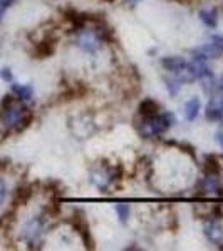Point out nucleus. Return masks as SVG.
Here are the masks:
<instances>
[{
    "label": "nucleus",
    "instance_id": "obj_1",
    "mask_svg": "<svg viewBox=\"0 0 223 251\" xmlns=\"http://www.w3.org/2000/svg\"><path fill=\"white\" fill-rule=\"evenodd\" d=\"M30 112L22 104L15 102L10 96L5 97L2 102V114H0V121L5 127L9 129H22L30 123Z\"/></svg>",
    "mask_w": 223,
    "mask_h": 251
},
{
    "label": "nucleus",
    "instance_id": "obj_2",
    "mask_svg": "<svg viewBox=\"0 0 223 251\" xmlns=\"http://www.w3.org/2000/svg\"><path fill=\"white\" fill-rule=\"evenodd\" d=\"M175 123L173 114H155L151 117H144L139 126V134L143 137H155L163 134Z\"/></svg>",
    "mask_w": 223,
    "mask_h": 251
},
{
    "label": "nucleus",
    "instance_id": "obj_3",
    "mask_svg": "<svg viewBox=\"0 0 223 251\" xmlns=\"http://www.w3.org/2000/svg\"><path fill=\"white\" fill-rule=\"evenodd\" d=\"M163 67L166 71H169L175 79H178L180 82H192V80L196 79L195 75V69L192 62H186L181 57H165L161 60Z\"/></svg>",
    "mask_w": 223,
    "mask_h": 251
},
{
    "label": "nucleus",
    "instance_id": "obj_4",
    "mask_svg": "<svg viewBox=\"0 0 223 251\" xmlns=\"http://www.w3.org/2000/svg\"><path fill=\"white\" fill-rule=\"evenodd\" d=\"M42 229H44V223L40 218H34V220H30L27 223L26 226H24L22 229V238L26 240L27 243H35L39 241L40 234H42Z\"/></svg>",
    "mask_w": 223,
    "mask_h": 251
},
{
    "label": "nucleus",
    "instance_id": "obj_5",
    "mask_svg": "<svg viewBox=\"0 0 223 251\" xmlns=\"http://www.w3.org/2000/svg\"><path fill=\"white\" fill-rule=\"evenodd\" d=\"M79 46L86 52H96L101 47V39L94 30H84L79 37Z\"/></svg>",
    "mask_w": 223,
    "mask_h": 251
},
{
    "label": "nucleus",
    "instance_id": "obj_6",
    "mask_svg": "<svg viewBox=\"0 0 223 251\" xmlns=\"http://www.w3.org/2000/svg\"><path fill=\"white\" fill-rule=\"evenodd\" d=\"M200 191L201 194H223V188L218 181V177H215V174H208L203 181L200 183Z\"/></svg>",
    "mask_w": 223,
    "mask_h": 251
},
{
    "label": "nucleus",
    "instance_id": "obj_7",
    "mask_svg": "<svg viewBox=\"0 0 223 251\" xmlns=\"http://www.w3.org/2000/svg\"><path fill=\"white\" fill-rule=\"evenodd\" d=\"M92 183H94L99 189H106L109 184L114 181L112 174L108 171V169H97V171H92Z\"/></svg>",
    "mask_w": 223,
    "mask_h": 251
},
{
    "label": "nucleus",
    "instance_id": "obj_8",
    "mask_svg": "<svg viewBox=\"0 0 223 251\" xmlns=\"http://www.w3.org/2000/svg\"><path fill=\"white\" fill-rule=\"evenodd\" d=\"M205 234L210 241L215 243V245H222L223 241V229L217 223H206L205 225Z\"/></svg>",
    "mask_w": 223,
    "mask_h": 251
},
{
    "label": "nucleus",
    "instance_id": "obj_9",
    "mask_svg": "<svg viewBox=\"0 0 223 251\" xmlns=\"http://www.w3.org/2000/svg\"><path fill=\"white\" fill-rule=\"evenodd\" d=\"M12 92L19 100H30L34 96V89L27 84H12Z\"/></svg>",
    "mask_w": 223,
    "mask_h": 251
},
{
    "label": "nucleus",
    "instance_id": "obj_10",
    "mask_svg": "<svg viewBox=\"0 0 223 251\" xmlns=\"http://www.w3.org/2000/svg\"><path fill=\"white\" fill-rule=\"evenodd\" d=\"M200 99L198 97H192V99L188 100V102L185 104V116L188 121H195L198 116V112H200Z\"/></svg>",
    "mask_w": 223,
    "mask_h": 251
},
{
    "label": "nucleus",
    "instance_id": "obj_11",
    "mask_svg": "<svg viewBox=\"0 0 223 251\" xmlns=\"http://www.w3.org/2000/svg\"><path fill=\"white\" fill-rule=\"evenodd\" d=\"M158 109H160L158 102H155L153 99H146V100L141 102L139 112H141V116H143V117H151V116L158 114Z\"/></svg>",
    "mask_w": 223,
    "mask_h": 251
},
{
    "label": "nucleus",
    "instance_id": "obj_12",
    "mask_svg": "<svg viewBox=\"0 0 223 251\" xmlns=\"http://www.w3.org/2000/svg\"><path fill=\"white\" fill-rule=\"evenodd\" d=\"M200 19H201V22H203L206 27H212V29H215V27H217V24H218L217 12H215L213 9L200 10Z\"/></svg>",
    "mask_w": 223,
    "mask_h": 251
},
{
    "label": "nucleus",
    "instance_id": "obj_13",
    "mask_svg": "<svg viewBox=\"0 0 223 251\" xmlns=\"http://www.w3.org/2000/svg\"><path fill=\"white\" fill-rule=\"evenodd\" d=\"M206 173L208 174H217L222 169V166H218V159L215 156H208L206 157Z\"/></svg>",
    "mask_w": 223,
    "mask_h": 251
},
{
    "label": "nucleus",
    "instance_id": "obj_14",
    "mask_svg": "<svg viewBox=\"0 0 223 251\" xmlns=\"http://www.w3.org/2000/svg\"><path fill=\"white\" fill-rule=\"evenodd\" d=\"M116 213L121 223H126L129 218V206L128 204H116Z\"/></svg>",
    "mask_w": 223,
    "mask_h": 251
},
{
    "label": "nucleus",
    "instance_id": "obj_15",
    "mask_svg": "<svg viewBox=\"0 0 223 251\" xmlns=\"http://www.w3.org/2000/svg\"><path fill=\"white\" fill-rule=\"evenodd\" d=\"M180 80L175 79V80H166V86H168V91L171 92V94H176L178 92V89H180Z\"/></svg>",
    "mask_w": 223,
    "mask_h": 251
},
{
    "label": "nucleus",
    "instance_id": "obj_16",
    "mask_svg": "<svg viewBox=\"0 0 223 251\" xmlns=\"http://www.w3.org/2000/svg\"><path fill=\"white\" fill-rule=\"evenodd\" d=\"M0 77H2L5 82H12V79H14V75H12V72H10V69H2L0 71Z\"/></svg>",
    "mask_w": 223,
    "mask_h": 251
},
{
    "label": "nucleus",
    "instance_id": "obj_17",
    "mask_svg": "<svg viewBox=\"0 0 223 251\" xmlns=\"http://www.w3.org/2000/svg\"><path fill=\"white\" fill-rule=\"evenodd\" d=\"M212 44H215V46H217L223 52V35H213V37H212Z\"/></svg>",
    "mask_w": 223,
    "mask_h": 251
},
{
    "label": "nucleus",
    "instance_id": "obj_18",
    "mask_svg": "<svg viewBox=\"0 0 223 251\" xmlns=\"http://www.w3.org/2000/svg\"><path fill=\"white\" fill-rule=\"evenodd\" d=\"M5 196H7V186L2 179H0V203H3Z\"/></svg>",
    "mask_w": 223,
    "mask_h": 251
},
{
    "label": "nucleus",
    "instance_id": "obj_19",
    "mask_svg": "<svg viewBox=\"0 0 223 251\" xmlns=\"http://www.w3.org/2000/svg\"><path fill=\"white\" fill-rule=\"evenodd\" d=\"M14 2H15V0H0V7H2V9H5V7L12 5Z\"/></svg>",
    "mask_w": 223,
    "mask_h": 251
},
{
    "label": "nucleus",
    "instance_id": "obj_20",
    "mask_svg": "<svg viewBox=\"0 0 223 251\" xmlns=\"http://www.w3.org/2000/svg\"><path fill=\"white\" fill-rule=\"evenodd\" d=\"M217 141L220 143V146L223 148V132H218V134H217Z\"/></svg>",
    "mask_w": 223,
    "mask_h": 251
},
{
    "label": "nucleus",
    "instance_id": "obj_21",
    "mask_svg": "<svg viewBox=\"0 0 223 251\" xmlns=\"http://www.w3.org/2000/svg\"><path fill=\"white\" fill-rule=\"evenodd\" d=\"M124 2H128V3H136V2H139V0H124Z\"/></svg>",
    "mask_w": 223,
    "mask_h": 251
},
{
    "label": "nucleus",
    "instance_id": "obj_22",
    "mask_svg": "<svg viewBox=\"0 0 223 251\" xmlns=\"http://www.w3.org/2000/svg\"><path fill=\"white\" fill-rule=\"evenodd\" d=\"M2 15H3V9L0 7V20H2Z\"/></svg>",
    "mask_w": 223,
    "mask_h": 251
}]
</instances>
